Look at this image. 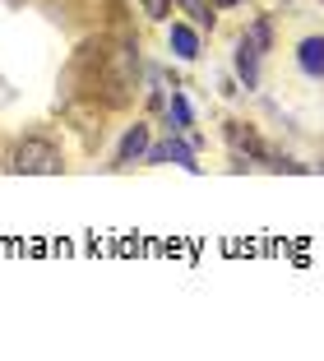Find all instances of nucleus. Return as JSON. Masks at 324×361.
I'll use <instances>...</instances> for the list:
<instances>
[{
	"label": "nucleus",
	"instance_id": "nucleus-7",
	"mask_svg": "<svg viewBox=\"0 0 324 361\" xmlns=\"http://www.w3.org/2000/svg\"><path fill=\"white\" fill-rule=\"evenodd\" d=\"M172 111H176L181 130H186V126H190V106H186V97H181V93H172Z\"/></svg>",
	"mask_w": 324,
	"mask_h": 361
},
{
	"label": "nucleus",
	"instance_id": "nucleus-1",
	"mask_svg": "<svg viewBox=\"0 0 324 361\" xmlns=\"http://www.w3.org/2000/svg\"><path fill=\"white\" fill-rule=\"evenodd\" d=\"M10 171H28V176H56L61 171V149L47 139H23L10 153Z\"/></svg>",
	"mask_w": 324,
	"mask_h": 361
},
{
	"label": "nucleus",
	"instance_id": "nucleus-8",
	"mask_svg": "<svg viewBox=\"0 0 324 361\" xmlns=\"http://www.w3.org/2000/svg\"><path fill=\"white\" fill-rule=\"evenodd\" d=\"M148 19H167V0H139Z\"/></svg>",
	"mask_w": 324,
	"mask_h": 361
},
{
	"label": "nucleus",
	"instance_id": "nucleus-6",
	"mask_svg": "<svg viewBox=\"0 0 324 361\" xmlns=\"http://www.w3.org/2000/svg\"><path fill=\"white\" fill-rule=\"evenodd\" d=\"M176 5L190 14V23H199V28H213V14H209V5H204V0H176Z\"/></svg>",
	"mask_w": 324,
	"mask_h": 361
},
{
	"label": "nucleus",
	"instance_id": "nucleus-2",
	"mask_svg": "<svg viewBox=\"0 0 324 361\" xmlns=\"http://www.w3.org/2000/svg\"><path fill=\"white\" fill-rule=\"evenodd\" d=\"M296 61H301L306 75H324V37H306L301 51H296Z\"/></svg>",
	"mask_w": 324,
	"mask_h": 361
},
{
	"label": "nucleus",
	"instance_id": "nucleus-9",
	"mask_svg": "<svg viewBox=\"0 0 324 361\" xmlns=\"http://www.w3.org/2000/svg\"><path fill=\"white\" fill-rule=\"evenodd\" d=\"M213 5H222V10H227V5H241V0H213Z\"/></svg>",
	"mask_w": 324,
	"mask_h": 361
},
{
	"label": "nucleus",
	"instance_id": "nucleus-4",
	"mask_svg": "<svg viewBox=\"0 0 324 361\" xmlns=\"http://www.w3.org/2000/svg\"><path fill=\"white\" fill-rule=\"evenodd\" d=\"M139 153H148V126H135L126 139H121V162H135Z\"/></svg>",
	"mask_w": 324,
	"mask_h": 361
},
{
	"label": "nucleus",
	"instance_id": "nucleus-5",
	"mask_svg": "<svg viewBox=\"0 0 324 361\" xmlns=\"http://www.w3.org/2000/svg\"><path fill=\"white\" fill-rule=\"evenodd\" d=\"M148 158H153V162H167V158H172V162H181V167H190V171L199 167V162H195V153H190L186 144H167V149H153Z\"/></svg>",
	"mask_w": 324,
	"mask_h": 361
},
{
	"label": "nucleus",
	"instance_id": "nucleus-3",
	"mask_svg": "<svg viewBox=\"0 0 324 361\" xmlns=\"http://www.w3.org/2000/svg\"><path fill=\"white\" fill-rule=\"evenodd\" d=\"M172 47H176L181 61H195V56H199V37H195V28H190V23H172Z\"/></svg>",
	"mask_w": 324,
	"mask_h": 361
}]
</instances>
